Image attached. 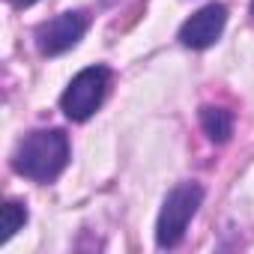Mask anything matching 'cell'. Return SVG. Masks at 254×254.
I'll use <instances>...</instances> for the list:
<instances>
[{
	"label": "cell",
	"instance_id": "1",
	"mask_svg": "<svg viewBox=\"0 0 254 254\" xmlns=\"http://www.w3.org/2000/svg\"><path fill=\"white\" fill-rule=\"evenodd\" d=\"M66 165H69V138L63 129L30 132L12 153V168L33 183L57 180L66 171Z\"/></svg>",
	"mask_w": 254,
	"mask_h": 254
},
{
	"label": "cell",
	"instance_id": "2",
	"mask_svg": "<svg viewBox=\"0 0 254 254\" xmlns=\"http://www.w3.org/2000/svg\"><path fill=\"white\" fill-rule=\"evenodd\" d=\"M203 203V189L197 183H183L177 189H171V194L162 203L159 221H156V242L159 248H177L186 236L189 221L197 215Z\"/></svg>",
	"mask_w": 254,
	"mask_h": 254
},
{
	"label": "cell",
	"instance_id": "3",
	"mask_svg": "<svg viewBox=\"0 0 254 254\" xmlns=\"http://www.w3.org/2000/svg\"><path fill=\"white\" fill-rule=\"evenodd\" d=\"M108 81H111L108 66H90V69H81V72L69 81L66 93L60 96V108H63V114H66L69 120H75V123L90 120V117L96 114V108L102 105L105 93H108Z\"/></svg>",
	"mask_w": 254,
	"mask_h": 254
},
{
	"label": "cell",
	"instance_id": "4",
	"mask_svg": "<svg viewBox=\"0 0 254 254\" xmlns=\"http://www.w3.org/2000/svg\"><path fill=\"white\" fill-rule=\"evenodd\" d=\"M84 33H87V15L84 12H63L36 30V48L48 57H57V54L75 48Z\"/></svg>",
	"mask_w": 254,
	"mask_h": 254
},
{
	"label": "cell",
	"instance_id": "5",
	"mask_svg": "<svg viewBox=\"0 0 254 254\" xmlns=\"http://www.w3.org/2000/svg\"><path fill=\"white\" fill-rule=\"evenodd\" d=\"M227 24V9L221 3H209L203 9H197L183 27H180V42L186 48H209L218 42V36L224 33Z\"/></svg>",
	"mask_w": 254,
	"mask_h": 254
},
{
	"label": "cell",
	"instance_id": "6",
	"mask_svg": "<svg viewBox=\"0 0 254 254\" xmlns=\"http://www.w3.org/2000/svg\"><path fill=\"white\" fill-rule=\"evenodd\" d=\"M200 126L209 141L224 144L233 135V114L227 108H215V105H203L200 108Z\"/></svg>",
	"mask_w": 254,
	"mask_h": 254
},
{
	"label": "cell",
	"instance_id": "7",
	"mask_svg": "<svg viewBox=\"0 0 254 254\" xmlns=\"http://www.w3.org/2000/svg\"><path fill=\"white\" fill-rule=\"evenodd\" d=\"M27 221V209L18 200H6L3 203V233H0V242H9L15 236V230H21V224Z\"/></svg>",
	"mask_w": 254,
	"mask_h": 254
},
{
	"label": "cell",
	"instance_id": "8",
	"mask_svg": "<svg viewBox=\"0 0 254 254\" xmlns=\"http://www.w3.org/2000/svg\"><path fill=\"white\" fill-rule=\"evenodd\" d=\"M12 3H15L18 9H24V6H33V3H36V0H12Z\"/></svg>",
	"mask_w": 254,
	"mask_h": 254
},
{
	"label": "cell",
	"instance_id": "9",
	"mask_svg": "<svg viewBox=\"0 0 254 254\" xmlns=\"http://www.w3.org/2000/svg\"><path fill=\"white\" fill-rule=\"evenodd\" d=\"M251 15H254V0H251Z\"/></svg>",
	"mask_w": 254,
	"mask_h": 254
}]
</instances>
